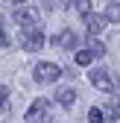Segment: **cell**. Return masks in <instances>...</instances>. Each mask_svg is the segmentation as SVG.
I'll list each match as a JSON object with an SVG mask.
<instances>
[{
	"mask_svg": "<svg viewBox=\"0 0 120 123\" xmlns=\"http://www.w3.org/2000/svg\"><path fill=\"white\" fill-rule=\"evenodd\" d=\"M62 68L56 65V62H38L35 65V70H32V76H35V82H41V85H47V82H56V79H62Z\"/></svg>",
	"mask_w": 120,
	"mask_h": 123,
	"instance_id": "obj_1",
	"label": "cell"
},
{
	"mask_svg": "<svg viewBox=\"0 0 120 123\" xmlns=\"http://www.w3.org/2000/svg\"><path fill=\"white\" fill-rule=\"evenodd\" d=\"M12 18H15V24H18L21 29H35V24H38V9L35 6H18Z\"/></svg>",
	"mask_w": 120,
	"mask_h": 123,
	"instance_id": "obj_2",
	"label": "cell"
},
{
	"mask_svg": "<svg viewBox=\"0 0 120 123\" xmlns=\"http://www.w3.org/2000/svg\"><path fill=\"white\" fill-rule=\"evenodd\" d=\"M50 103L44 100V97H38L32 105H29V111H26V120L29 123H50Z\"/></svg>",
	"mask_w": 120,
	"mask_h": 123,
	"instance_id": "obj_3",
	"label": "cell"
},
{
	"mask_svg": "<svg viewBox=\"0 0 120 123\" xmlns=\"http://www.w3.org/2000/svg\"><path fill=\"white\" fill-rule=\"evenodd\" d=\"M21 47L26 53H38L44 47V32L41 29H21Z\"/></svg>",
	"mask_w": 120,
	"mask_h": 123,
	"instance_id": "obj_4",
	"label": "cell"
},
{
	"mask_svg": "<svg viewBox=\"0 0 120 123\" xmlns=\"http://www.w3.org/2000/svg\"><path fill=\"white\" fill-rule=\"evenodd\" d=\"M88 79H91V82H94L100 91H106V94H111V91H114V85H111V79H108V73L102 70V68H91Z\"/></svg>",
	"mask_w": 120,
	"mask_h": 123,
	"instance_id": "obj_5",
	"label": "cell"
},
{
	"mask_svg": "<svg viewBox=\"0 0 120 123\" xmlns=\"http://www.w3.org/2000/svg\"><path fill=\"white\" fill-rule=\"evenodd\" d=\"M53 44L56 47H62V50H73L79 44V35L73 32V29H62L59 35H53Z\"/></svg>",
	"mask_w": 120,
	"mask_h": 123,
	"instance_id": "obj_6",
	"label": "cell"
},
{
	"mask_svg": "<svg viewBox=\"0 0 120 123\" xmlns=\"http://www.w3.org/2000/svg\"><path fill=\"white\" fill-rule=\"evenodd\" d=\"M85 24H88V32H91V35H100L102 32V29H106V18H102V15H97V12H91V15H88V18H85Z\"/></svg>",
	"mask_w": 120,
	"mask_h": 123,
	"instance_id": "obj_7",
	"label": "cell"
},
{
	"mask_svg": "<svg viewBox=\"0 0 120 123\" xmlns=\"http://www.w3.org/2000/svg\"><path fill=\"white\" fill-rule=\"evenodd\" d=\"M56 100H59V105H65V109H73V103H76V91H73V88H59V91H56Z\"/></svg>",
	"mask_w": 120,
	"mask_h": 123,
	"instance_id": "obj_8",
	"label": "cell"
},
{
	"mask_svg": "<svg viewBox=\"0 0 120 123\" xmlns=\"http://www.w3.org/2000/svg\"><path fill=\"white\" fill-rule=\"evenodd\" d=\"M106 21H114V24H120V3H111L108 9H106V15H102Z\"/></svg>",
	"mask_w": 120,
	"mask_h": 123,
	"instance_id": "obj_9",
	"label": "cell"
},
{
	"mask_svg": "<svg viewBox=\"0 0 120 123\" xmlns=\"http://www.w3.org/2000/svg\"><path fill=\"white\" fill-rule=\"evenodd\" d=\"M108 111H111V114H106V117L120 120V97H111V103H108Z\"/></svg>",
	"mask_w": 120,
	"mask_h": 123,
	"instance_id": "obj_10",
	"label": "cell"
},
{
	"mask_svg": "<svg viewBox=\"0 0 120 123\" xmlns=\"http://www.w3.org/2000/svg\"><path fill=\"white\" fill-rule=\"evenodd\" d=\"M88 44H91V47H88V53H91V56H102V53H106V47H102V41H97V38H91V41H88Z\"/></svg>",
	"mask_w": 120,
	"mask_h": 123,
	"instance_id": "obj_11",
	"label": "cell"
},
{
	"mask_svg": "<svg viewBox=\"0 0 120 123\" xmlns=\"http://www.w3.org/2000/svg\"><path fill=\"white\" fill-rule=\"evenodd\" d=\"M88 120H91V123H102V120H106V109H97V105H94V109L88 111Z\"/></svg>",
	"mask_w": 120,
	"mask_h": 123,
	"instance_id": "obj_12",
	"label": "cell"
},
{
	"mask_svg": "<svg viewBox=\"0 0 120 123\" xmlns=\"http://www.w3.org/2000/svg\"><path fill=\"white\" fill-rule=\"evenodd\" d=\"M91 62H94V56L88 53V50H76V65L85 68V65H91Z\"/></svg>",
	"mask_w": 120,
	"mask_h": 123,
	"instance_id": "obj_13",
	"label": "cell"
},
{
	"mask_svg": "<svg viewBox=\"0 0 120 123\" xmlns=\"http://www.w3.org/2000/svg\"><path fill=\"white\" fill-rule=\"evenodd\" d=\"M76 12L82 18H88V15H91V0H76Z\"/></svg>",
	"mask_w": 120,
	"mask_h": 123,
	"instance_id": "obj_14",
	"label": "cell"
},
{
	"mask_svg": "<svg viewBox=\"0 0 120 123\" xmlns=\"http://www.w3.org/2000/svg\"><path fill=\"white\" fill-rule=\"evenodd\" d=\"M0 109L9 111V88L6 85H0Z\"/></svg>",
	"mask_w": 120,
	"mask_h": 123,
	"instance_id": "obj_15",
	"label": "cell"
},
{
	"mask_svg": "<svg viewBox=\"0 0 120 123\" xmlns=\"http://www.w3.org/2000/svg\"><path fill=\"white\" fill-rule=\"evenodd\" d=\"M0 38H6V32H3V21H0Z\"/></svg>",
	"mask_w": 120,
	"mask_h": 123,
	"instance_id": "obj_16",
	"label": "cell"
},
{
	"mask_svg": "<svg viewBox=\"0 0 120 123\" xmlns=\"http://www.w3.org/2000/svg\"><path fill=\"white\" fill-rule=\"evenodd\" d=\"M15 3H26V0H15Z\"/></svg>",
	"mask_w": 120,
	"mask_h": 123,
	"instance_id": "obj_17",
	"label": "cell"
},
{
	"mask_svg": "<svg viewBox=\"0 0 120 123\" xmlns=\"http://www.w3.org/2000/svg\"><path fill=\"white\" fill-rule=\"evenodd\" d=\"M111 3H120V0H111Z\"/></svg>",
	"mask_w": 120,
	"mask_h": 123,
	"instance_id": "obj_18",
	"label": "cell"
},
{
	"mask_svg": "<svg viewBox=\"0 0 120 123\" xmlns=\"http://www.w3.org/2000/svg\"><path fill=\"white\" fill-rule=\"evenodd\" d=\"M114 123H120V120H114Z\"/></svg>",
	"mask_w": 120,
	"mask_h": 123,
	"instance_id": "obj_19",
	"label": "cell"
}]
</instances>
